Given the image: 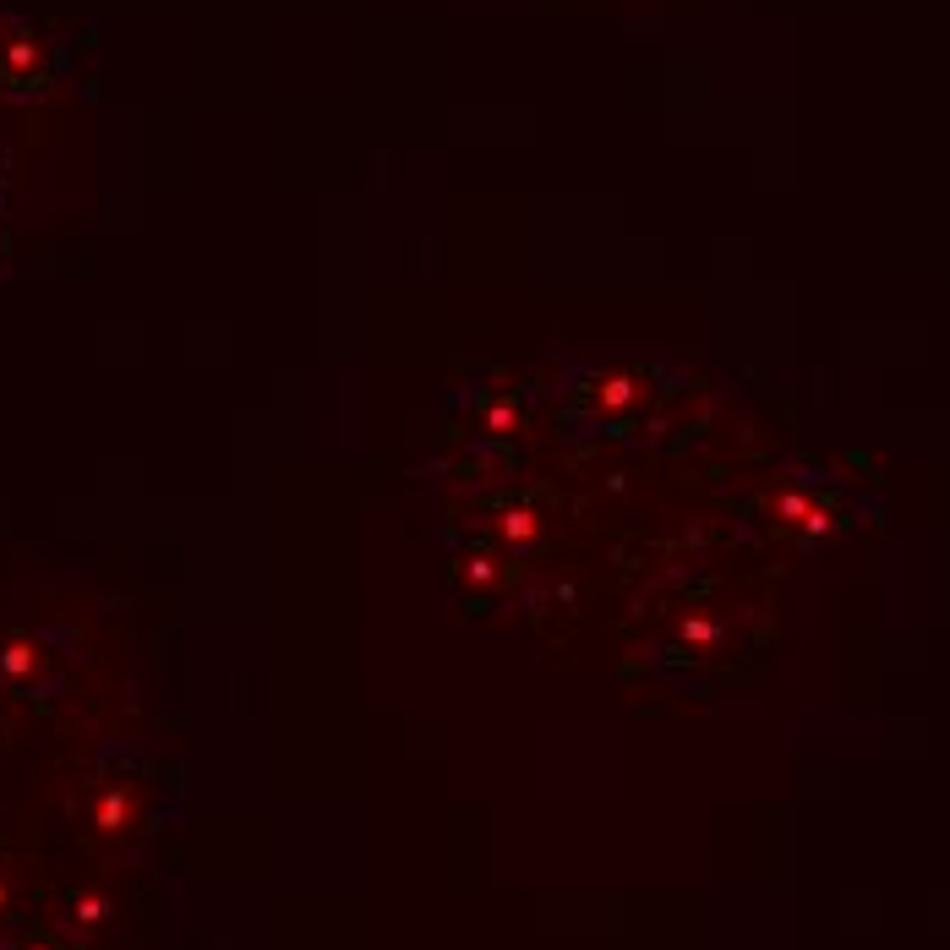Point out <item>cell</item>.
<instances>
[{"label":"cell","instance_id":"cell-1","mask_svg":"<svg viewBox=\"0 0 950 950\" xmlns=\"http://www.w3.org/2000/svg\"><path fill=\"white\" fill-rule=\"evenodd\" d=\"M536 530H541V519H536L530 508H514V514H503V536H508V541H530Z\"/></svg>","mask_w":950,"mask_h":950},{"label":"cell","instance_id":"cell-2","mask_svg":"<svg viewBox=\"0 0 950 950\" xmlns=\"http://www.w3.org/2000/svg\"><path fill=\"white\" fill-rule=\"evenodd\" d=\"M628 399H634V388H628L623 377H618V383H607V404H628Z\"/></svg>","mask_w":950,"mask_h":950},{"label":"cell","instance_id":"cell-3","mask_svg":"<svg viewBox=\"0 0 950 950\" xmlns=\"http://www.w3.org/2000/svg\"><path fill=\"white\" fill-rule=\"evenodd\" d=\"M470 579H492V557H475L470 563Z\"/></svg>","mask_w":950,"mask_h":950}]
</instances>
